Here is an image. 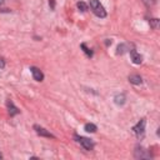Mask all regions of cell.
Wrapping results in <instances>:
<instances>
[{"mask_svg":"<svg viewBox=\"0 0 160 160\" xmlns=\"http://www.w3.org/2000/svg\"><path fill=\"white\" fill-rule=\"evenodd\" d=\"M34 130L36 131V134L38 135H40V136H45V138H55L51 132H49L46 129H44L42 126H39V125H34Z\"/></svg>","mask_w":160,"mask_h":160,"instance_id":"5","label":"cell"},{"mask_svg":"<svg viewBox=\"0 0 160 160\" xmlns=\"http://www.w3.org/2000/svg\"><path fill=\"white\" fill-rule=\"evenodd\" d=\"M76 6H78V9H79L80 11H82V12L88 10V5H86L84 1H79V2L76 4Z\"/></svg>","mask_w":160,"mask_h":160,"instance_id":"13","label":"cell"},{"mask_svg":"<svg viewBox=\"0 0 160 160\" xmlns=\"http://www.w3.org/2000/svg\"><path fill=\"white\" fill-rule=\"evenodd\" d=\"M84 129H85V131H88V132H95V131L98 130L96 125H95V124H91V122H88V124H85Z\"/></svg>","mask_w":160,"mask_h":160,"instance_id":"11","label":"cell"},{"mask_svg":"<svg viewBox=\"0 0 160 160\" xmlns=\"http://www.w3.org/2000/svg\"><path fill=\"white\" fill-rule=\"evenodd\" d=\"M145 149L142 146H136V150H135V158H140V159H144V158H149V155H145Z\"/></svg>","mask_w":160,"mask_h":160,"instance_id":"9","label":"cell"},{"mask_svg":"<svg viewBox=\"0 0 160 160\" xmlns=\"http://www.w3.org/2000/svg\"><path fill=\"white\" fill-rule=\"evenodd\" d=\"M5 68V61L2 58H0V69H4Z\"/></svg>","mask_w":160,"mask_h":160,"instance_id":"17","label":"cell"},{"mask_svg":"<svg viewBox=\"0 0 160 160\" xmlns=\"http://www.w3.org/2000/svg\"><path fill=\"white\" fill-rule=\"evenodd\" d=\"M30 71H31V74H32L34 80H36V81H42V80H44V74H42V71H41L39 68L31 66V68H30Z\"/></svg>","mask_w":160,"mask_h":160,"instance_id":"4","label":"cell"},{"mask_svg":"<svg viewBox=\"0 0 160 160\" xmlns=\"http://www.w3.org/2000/svg\"><path fill=\"white\" fill-rule=\"evenodd\" d=\"M125 100H126V98H125L124 94H116L114 96V102L116 105H124L125 104Z\"/></svg>","mask_w":160,"mask_h":160,"instance_id":"10","label":"cell"},{"mask_svg":"<svg viewBox=\"0 0 160 160\" xmlns=\"http://www.w3.org/2000/svg\"><path fill=\"white\" fill-rule=\"evenodd\" d=\"M6 106H8V111H9L10 116H15L16 114H19V112H20V110L14 105V102H12L10 99L6 101Z\"/></svg>","mask_w":160,"mask_h":160,"instance_id":"7","label":"cell"},{"mask_svg":"<svg viewBox=\"0 0 160 160\" xmlns=\"http://www.w3.org/2000/svg\"><path fill=\"white\" fill-rule=\"evenodd\" d=\"M2 2H4V0H0V5H1V4H2Z\"/></svg>","mask_w":160,"mask_h":160,"instance_id":"19","label":"cell"},{"mask_svg":"<svg viewBox=\"0 0 160 160\" xmlns=\"http://www.w3.org/2000/svg\"><path fill=\"white\" fill-rule=\"evenodd\" d=\"M89 5H90V9L92 10V12L96 16H99V18H105L106 16V11H105L104 6L100 4L99 0H90Z\"/></svg>","mask_w":160,"mask_h":160,"instance_id":"1","label":"cell"},{"mask_svg":"<svg viewBox=\"0 0 160 160\" xmlns=\"http://www.w3.org/2000/svg\"><path fill=\"white\" fill-rule=\"evenodd\" d=\"M145 124H146L145 119H141L135 126H132V131L135 132V135L138 138H141L144 135V132H145Z\"/></svg>","mask_w":160,"mask_h":160,"instance_id":"3","label":"cell"},{"mask_svg":"<svg viewBox=\"0 0 160 160\" xmlns=\"http://www.w3.org/2000/svg\"><path fill=\"white\" fill-rule=\"evenodd\" d=\"M129 52H130V58H131V60H132L134 64H141V61H142V56H141L135 49L129 50Z\"/></svg>","mask_w":160,"mask_h":160,"instance_id":"6","label":"cell"},{"mask_svg":"<svg viewBox=\"0 0 160 160\" xmlns=\"http://www.w3.org/2000/svg\"><path fill=\"white\" fill-rule=\"evenodd\" d=\"M150 22H151V26L154 29H156L158 28V24H159V20L158 19H152V20H150Z\"/></svg>","mask_w":160,"mask_h":160,"instance_id":"16","label":"cell"},{"mask_svg":"<svg viewBox=\"0 0 160 160\" xmlns=\"http://www.w3.org/2000/svg\"><path fill=\"white\" fill-rule=\"evenodd\" d=\"M80 46H81V49L84 50V52H85V54H86L89 58H91V56H92V51H91V50H90V49H89V48H88L85 44H81Z\"/></svg>","mask_w":160,"mask_h":160,"instance_id":"14","label":"cell"},{"mask_svg":"<svg viewBox=\"0 0 160 160\" xmlns=\"http://www.w3.org/2000/svg\"><path fill=\"white\" fill-rule=\"evenodd\" d=\"M129 81H130L131 84H134V85H140V84L142 82V79H141L140 75H138V74H132V75L129 76Z\"/></svg>","mask_w":160,"mask_h":160,"instance_id":"8","label":"cell"},{"mask_svg":"<svg viewBox=\"0 0 160 160\" xmlns=\"http://www.w3.org/2000/svg\"><path fill=\"white\" fill-rule=\"evenodd\" d=\"M74 139L85 149V150H92L94 148V141L89 138H85V136H79V135H75Z\"/></svg>","mask_w":160,"mask_h":160,"instance_id":"2","label":"cell"},{"mask_svg":"<svg viewBox=\"0 0 160 160\" xmlns=\"http://www.w3.org/2000/svg\"><path fill=\"white\" fill-rule=\"evenodd\" d=\"M128 50H130V49H129V46H128L126 44H120V45L118 46V51H116V52H118V54H124V52H126Z\"/></svg>","mask_w":160,"mask_h":160,"instance_id":"12","label":"cell"},{"mask_svg":"<svg viewBox=\"0 0 160 160\" xmlns=\"http://www.w3.org/2000/svg\"><path fill=\"white\" fill-rule=\"evenodd\" d=\"M0 159H2V155H1V154H0Z\"/></svg>","mask_w":160,"mask_h":160,"instance_id":"20","label":"cell"},{"mask_svg":"<svg viewBox=\"0 0 160 160\" xmlns=\"http://www.w3.org/2000/svg\"><path fill=\"white\" fill-rule=\"evenodd\" d=\"M155 1H156V0H142V2H144L146 6H152V5L155 4Z\"/></svg>","mask_w":160,"mask_h":160,"instance_id":"15","label":"cell"},{"mask_svg":"<svg viewBox=\"0 0 160 160\" xmlns=\"http://www.w3.org/2000/svg\"><path fill=\"white\" fill-rule=\"evenodd\" d=\"M105 44H106V45H110V44H111V40H106Z\"/></svg>","mask_w":160,"mask_h":160,"instance_id":"18","label":"cell"}]
</instances>
